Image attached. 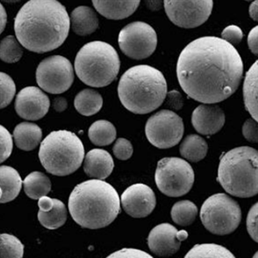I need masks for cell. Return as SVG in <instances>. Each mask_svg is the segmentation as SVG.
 Returning a JSON list of instances; mask_svg holds the SVG:
<instances>
[{
  "instance_id": "obj_28",
  "label": "cell",
  "mask_w": 258,
  "mask_h": 258,
  "mask_svg": "<svg viewBox=\"0 0 258 258\" xmlns=\"http://www.w3.org/2000/svg\"><path fill=\"white\" fill-rule=\"evenodd\" d=\"M89 138L98 147L109 146L116 138V129L109 120H97L89 129Z\"/></svg>"
},
{
  "instance_id": "obj_8",
  "label": "cell",
  "mask_w": 258,
  "mask_h": 258,
  "mask_svg": "<svg viewBox=\"0 0 258 258\" xmlns=\"http://www.w3.org/2000/svg\"><path fill=\"white\" fill-rule=\"evenodd\" d=\"M201 220L211 233L223 236L238 228L242 220V212L238 203L227 195L215 194L203 203Z\"/></svg>"
},
{
  "instance_id": "obj_34",
  "label": "cell",
  "mask_w": 258,
  "mask_h": 258,
  "mask_svg": "<svg viewBox=\"0 0 258 258\" xmlns=\"http://www.w3.org/2000/svg\"><path fill=\"white\" fill-rule=\"evenodd\" d=\"M13 141L9 131L0 125V164L6 161L12 153Z\"/></svg>"
},
{
  "instance_id": "obj_18",
  "label": "cell",
  "mask_w": 258,
  "mask_h": 258,
  "mask_svg": "<svg viewBox=\"0 0 258 258\" xmlns=\"http://www.w3.org/2000/svg\"><path fill=\"white\" fill-rule=\"evenodd\" d=\"M38 220L41 226L55 230L63 226L68 219V210L61 201L41 197L38 202Z\"/></svg>"
},
{
  "instance_id": "obj_22",
  "label": "cell",
  "mask_w": 258,
  "mask_h": 258,
  "mask_svg": "<svg viewBox=\"0 0 258 258\" xmlns=\"http://www.w3.org/2000/svg\"><path fill=\"white\" fill-rule=\"evenodd\" d=\"M15 144L23 151H32L38 147L42 137V131L38 125L32 122H21L13 132Z\"/></svg>"
},
{
  "instance_id": "obj_15",
  "label": "cell",
  "mask_w": 258,
  "mask_h": 258,
  "mask_svg": "<svg viewBox=\"0 0 258 258\" xmlns=\"http://www.w3.org/2000/svg\"><path fill=\"white\" fill-rule=\"evenodd\" d=\"M188 238L186 231H178L171 224L162 223L150 232L147 243L152 252L159 256H170L177 252L181 242Z\"/></svg>"
},
{
  "instance_id": "obj_33",
  "label": "cell",
  "mask_w": 258,
  "mask_h": 258,
  "mask_svg": "<svg viewBox=\"0 0 258 258\" xmlns=\"http://www.w3.org/2000/svg\"><path fill=\"white\" fill-rule=\"evenodd\" d=\"M15 94L14 80L8 74L0 72V109L9 105Z\"/></svg>"
},
{
  "instance_id": "obj_4",
  "label": "cell",
  "mask_w": 258,
  "mask_h": 258,
  "mask_svg": "<svg viewBox=\"0 0 258 258\" xmlns=\"http://www.w3.org/2000/svg\"><path fill=\"white\" fill-rule=\"evenodd\" d=\"M167 94V83L160 71L139 64L120 78L118 96L120 103L134 114H148L158 109Z\"/></svg>"
},
{
  "instance_id": "obj_9",
  "label": "cell",
  "mask_w": 258,
  "mask_h": 258,
  "mask_svg": "<svg viewBox=\"0 0 258 258\" xmlns=\"http://www.w3.org/2000/svg\"><path fill=\"white\" fill-rule=\"evenodd\" d=\"M157 187L170 197H180L190 191L195 182V172L188 162L179 158L159 160L155 172Z\"/></svg>"
},
{
  "instance_id": "obj_42",
  "label": "cell",
  "mask_w": 258,
  "mask_h": 258,
  "mask_svg": "<svg viewBox=\"0 0 258 258\" xmlns=\"http://www.w3.org/2000/svg\"><path fill=\"white\" fill-rule=\"evenodd\" d=\"M68 101L64 97H57L53 100V108L55 111L63 112L68 108Z\"/></svg>"
},
{
  "instance_id": "obj_24",
  "label": "cell",
  "mask_w": 258,
  "mask_h": 258,
  "mask_svg": "<svg viewBox=\"0 0 258 258\" xmlns=\"http://www.w3.org/2000/svg\"><path fill=\"white\" fill-rule=\"evenodd\" d=\"M258 62L255 61L249 68L243 82V102L245 109L252 116L253 120L257 121V73Z\"/></svg>"
},
{
  "instance_id": "obj_23",
  "label": "cell",
  "mask_w": 258,
  "mask_h": 258,
  "mask_svg": "<svg viewBox=\"0 0 258 258\" xmlns=\"http://www.w3.org/2000/svg\"><path fill=\"white\" fill-rule=\"evenodd\" d=\"M23 181L18 170L11 166H0V189L2 198L0 203H7L16 199L20 193Z\"/></svg>"
},
{
  "instance_id": "obj_26",
  "label": "cell",
  "mask_w": 258,
  "mask_h": 258,
  "mask_svg": "<svg viewBox=\"0 0 258 258\" xmlns=\"http://www.w3.org/2000/svg\"><path fill=\"white\" fill-rule=\"evenodd\" d=\"M23 184L27 197L33 200H39L41 197H47L52 188L48 176L40 171H34L29 174L24 179Z\"/></svg>"
},
{
  "instance_id": "obj_44",
  "label": "cell",
  "mask_w": 258,
  "mask_h": 258,
  "mask_svg": "<svg viewBox=\"0 0 258 258\" xmlns=\"http://www.w3.org/2000/svg\"><path fill=\"white\" fill-rule=\"evenodd\" d=\"M257 1H255V2H253L250 6H249V16H250V18H252L254 21L258 20V16H257Z\"/></svg>"
},
{
  "instance_id": "obj_25",
  "label": "cell",
  "mask_w": 258,
  "mask_h": 258,
  "mask_svg": "<svg viewBox=\"0 0 258 258\" xmlns=\"http://www.w3.org/2000/svg\"><path fill=\"white\" fill-rule=\"evenodd\" d=\"M102 96L96 91L85 89L78 93L74 99V106L77 111L85 116L97 114L103 107Z\"/></svg>"
},
{
  "instance_id": "obj_10",
  "label": "cell",
  "mask_w": 258,
  "mask_h": 258,
  "mask_svg": "<svg viewBox=\"0 0 258 258\" xmlns=\"http://www.w3.org/2000/svg\"><path fill=\"white\" fill-rule=\"evenodd\" d=\"M184 133V125L178 114L163 109L152 115L146 125V135L151 144L167 149L178 144Z\"/></svg>"
},
{
  "instance_id": "obj_13",
  "label": "cell",
  "mask_w": 258,
  "mask_h": 258,
  "mask_svg": "<svg viewBox=\"0 0 258 258\" xmlns=\"http://www.w3.org/2000/svg\"><path fill=\"white\" fill-rule=\"evenodd\" d=\"M164 5L169 19L176 26L185 29L197 28L204 24L211 15L214 7L212 0H166Z\"/></svg>"
},
{
  "instance_id": "obj_38",
  "label": "cell",
  "mask_w": 258,
  "mask_h": 258,
  "mask_svg": "<svg viewBox=\"0 0 258 258\" xmlns=\"http://www.w3.org/2000/svg\"><path fill=\"white\" fill-rule=\"evenodd\" d=\"M106 258H153L152 255L141 249L125 248L114 251Z\"/></svg>"
},
{
  "instance_id": "obj_14",
  "label": "cell",
  "mask_w": 258,
  "mask_h": 258,
  "mask_svg": "<svg viewBox=\"0 0 258 258\" xmlns=\"http://www.w3.org/2000/svg\"><path fill=\"white\" fill-rule=\"evenodd\" d=\"M120 203L126 214L133 218H145L155 209L156 196L149 186L143 183L132 185L124 191Z\"/></svg>"
},
{
  "instance_id": "obj_31",
  "label": "cell",
  "mask_w": 258,
  "mask_h": 258,
  "mask_svg": "<svg viewBox=\"0 0 258 258\" xmlns=\"http://www.w3.org/2000/svg\"><path fill=\"white\" fill-rule=\"evenodd\" d=\"M24 54V50L18 39L8 35L0 41V59L6 63L19 61Z\"/></svg>"
},
{
  "instance_id": "obj_37",
  "label": "cell",
  "mask_w": 258,
  "mask_h": 258,
  "mask_svg": "<svg viewBox=\"0 0 258 258\" xmlns=\"http://www.w3.org/2000/svg\"><path fill=\"white\" fill-rule=\"evenodd\" d=\"M257 210L258 204L255 203L249 210L247 216L246 225L247 231L249 232L250 238L255 242L258 241L257 236Z\"/></svg>"
},
{
  "instance_id": "obj_39",
  "label": "cell",
  "mask_w": 258,
  "mask_h": 258,
  "mask_svg": "<svg viewBox=\"0 0 258 258\" xmlns=\"http://www.w3.org/2000/svg\"><path fill=\"white\" fill-rule=\"evenodd\" d=\"M257 121L249 118L245 120L243 126V137L251 143H257Z\"/></svg>"
},
{
  "instance_id": "obj_45",
  "label": "cell",
  "mask_w": 258,
  "mask_h": 258,
  "mask_svg": "<svg viewBox=\"0 0 258 258\" xmlns=\"http://www.w3.org/2000/svg\"><path fill=\"white\" fill-rule=\"evenodd\" d=\"M1 198H2V191L0 189V201H1Z\"/></svg>"
},
{
  "instance_id": "obj_1",
  "label": "cell",
  "mask_w": 258,
  "mask_h": 258,
  "mask_svg": "<svg viewBox=\"0 0 258 258\" xmlns=\"http://www.w3.org/2000/svg\"><path fill=\"white\" fill-rule=\"evenodd\" d=\"M243 71V60L234 46L216 36H204L190 42L181 52L176 64L183 91L206 104L231 97L238 90Z\"/></svg>"
},
{
  "instance_id": "obj_2",
  "label": "cell",
  "mask_w": 258,
  "mask_h": 258,
  "mask_svg": "<svg viewBox=\"0 0 258 258\" xmlns=\"http://www.w3.org/2000/svg\"><path fill=\"white\" fill-rule=\"evenodd\" d=\"M70 18L56 0H30L15 18L16 36L23 47L37 53L58 48L68 38Z\"/></svg>"
},
{
  "instance_id": "obj_5",
  "label": "cell",
  "mask_w": 258,
  "mask_h": 258,
  "mask_svg": "<svg viewBox=\"0 0 258 258\" xmlns=\"http://www.w3.org/2000/svg\"><path fill=\"white\" fill-rule=\"evenodd\" d=\"M258 153L252 147L229 151L221 158L218 181L233 197L248 198L258 192Z\"/></svg>"
},
{
  "instance_id": "obj_36",
  "label": "cell",
  "mask_w": 258,
  "mask_h": 258,
  "mask_svg": "<svg viewBox=\"0 0 258 258\" xmlns=\"http://www.w3.org/2000/svg\"><path fill=\"white\" fill-rule=\"evenodd\" d=\"M243 32L238 26L230 25L225 28V30L221 33V37L224 41L228 42L229 44H238L243 39Z\"/></svg>"
},
{
  "instance_id": "obj_21",
  "label": "cell",
  "mask_w": 258,
  "mask_h": 258,
  "mask_svg": "<svg viewBox=\"0 0 258 258\" xmlns=\"http://www.w3.org/2000/svg\"><path fill=\"white\" fill-rule=\"evenodd\" d=\"M70 24L74 33L79 35H88L96 31L99 20L96 12L88 6H79L71 14Z\"/></svg>"
},
{
  "instance_id": "obj_35",
  "label": "cell",
  "mask_w": 258,
  "mask_h": 258,
  "mask_svg": "<svg viewBox=\"0 0 258 258\" xmlns=\"http://www.w3.org/2000/svg\"><path fill=\"white\" fill-rule=\"evenodd\" d=\"M133 152L134 148L132 144L126 139H118L113 147L114 155L120 160H127L130 159L132 157Z\"/></svg>"
},
{
  "instance_id": "obj_7",
  "label": "cell",
  "mask_w": 258,
  "mask_h": 258,
  "mask_svg": "<svg viewBox=\"0 0 258 258\" xmlns=\"http://www.w3.org/2000/svg\"><path fill=\"white\" fill-rule=\"evenodd\" d=\"M85 158V147L78 136L68 130L50 133L41 141L39 159L47 172L64 176L75 172Z\"/></svg>"
},
{
  "instance_id": "obj_41",
  "label": "cell",
  "mask_w": 258,
  "mask_h": 258,
  "mask_svg": "<svg viewBox=\"0 0 258 258\" xmlns=\"http://www.w3.org/2000/svg\"><path fill=\"white\" fill-rule=\"evenodd\" d=\"M257 35H258V27L255 26L250 30L248 35V46L250 51L252 52L255 55H257Z\"/></svg>"
},
{
  "instance_id": "obj_30",
  "label": "cell",
  "mask_w": 258,
  "mask_h": 258,
  "mask_svg": "<svg viewBox=\"0 0 258 258\" xmlns=\"http://www.w3.org/2000/svg\"><path fill=\"white\" fill-rule=\"evenodd\" d=\"M198 214V209L190 201H180L172 207L170 215L175 223L179 226H187L193 223Z\"/></svg>"
},
{
  "instance_id": "obj_17",
  "label": "cell",
  "mask_w": 258,
  "mask_h": 258,
  "mask_svg": "<svg viewBox=\"0 0 258 258\" xmlns=\"http://www.w3.org/2000/svg\"><path fill=\"white\" fill-rule=\"evenodd\" d=\"M225 113L214 104H203L192 114V124L201 135H213L220 131L225 124Z\"/></svg>"
},
{
  "instance_id": "obj_11",
  "label": "cell",
  "mask_w": 258,
  "mask_h": 258,
  "mask_svg": "<svg viewBox=\"0 0 258 258\" xmlns=\"http://www.w3.org/2000/svg\"><path fill=\"white\" fill-rule=\"evenodd\" d=\"M35 77L43 91L51 94H60L68 91L74 83V68L66 57L50 56L39 64Z\"/></svg>"
},
{
  "instance_id": "obj_29",
  "label": "cell",
  "mask_w": 258,
  "mask_h": 258,
  "mask_svg": "<svg viewBox=\"0 0 258 258\" xmlns=\"http://www.w3.org/2000/svg\"><path fill=\"white\" fill-rule=\"evenodd\" d=\"M184 258H236L226 247L216 243L196 244Z\"/></svg>"
},
{
  "instance_id": "obj_32",
  "label": "cell",
  "mask_w": 258,
  "mask_h": 258,
  "mask_svg": "<svg viewBox=\"0 0 258 258\" xmlns=\"http://www.w3.org/2000/svg\"><path fill=\"white\" fill-rule=\"evenodd\" d=\"M24 246L13 235L0 234V258H23Z\"/></svg>"
},
{
  "instance_id": "obj_40",
  "label": "cell",
  "mask_w": 258,
  "mask_h": 258,
  "mask_svg": "<svg viewBox=\"0 0 258 258\" xmlns=\"http://www.w3.org/2000/svg\"><path fill=\"white\" fill-rule=\"evenodd\" d=\"M166 96L168 97V105L176 110L182 109L183 101H182V95L180 94V92L176 91H170L166 94Z\"/></svg>"
},
{
  "instance_id": "obj_46",
  "label": "cell",
  "mask_w": 258,
  "mask_h": 258,
  "mask_svg": "<svg viewBox=\"0 0 258 258\" xmlns=\"http://www.w3.org/2000/svg\"><path fill=\"white\" fill-rule=\"evenodd\" d=\"M257 253H255V255H254V256H253V258H257Z\"/></svg>"
},
{
  "instance_id": "obj_3",
  "label": "cell",
  "mask_w": 258,
  "mask_h": 258,
  "mask_svg": "<svg viewBox=\"0 0 258 258\" xmlns=\"http://www.w3.org/2000/svg\"><path fill=\"white\" fill-rule=\"evenodd\" d=\"M68 208L71 216L80 226L103 228L120 214V197L108 182L92 179L77 185L71 193Z\"/></svg>"
},
{
  "instance_id": "obj_20",
  "label": "cell",
  "mask_w": 258,
  "mask_h": 258,
  "mask_svg": "<svg viewBox=\"0 0 258 258\" xmlns=\"http://www.w3.org/2000/svg\"><path fill=\"white\" fill-rule=\"evenodd\" d=\"M93 6L104 18L112 20H120L135 13L140 6V1H99L93 0Z\"/></svg>"
},
{
  "instance_id": "obj_19",
  "label": "cell",
  "mask_w": 258,
  "mask_h": 258,
  "mask_svg": "<svg viewBox=\"0 0 258 258\" xmlns=\"http://www.w3.org/2000/svg\"><path fill=\"white\" fill-rule=\"evenodd\" d=\"M114 167L113 158L105 150H91L85 155L84 170L91 178L97 180L107 178L110 176Z\"/></svg>"
},
{
  "instance_id": "obj_12",
  "label": "cell",
  "mask_w": 258,
  "mask_h": 258,
  "mask_svg": "<svg viewBox=\"0 0 258 258\" xmlns=\"http://www.w3.org/2000/svg\"><path fill=\"white\" fill-rule=\"evenodd\" d=\"M118 42L120 50L129 58L144 59L154 53L158 38L151 25L143 22H134L120 30Z\"/></svg>"
},
{
  "instance_id": "obj_43",
  "label": "cell",
  "mask_w": 258,
  "mask_h": 258,
  "mask_svg": "<svg viewBox=\"0 0 258 258\" xmlns=\"http://www.w3.org/2000/svg\"><path fill=\"white\" fill-rule=\"evenodd\" d=\"M6 24H7V14L2 4H0V35L5 30Z\"/></svg>"
},
{
  "instance_id": "obj_27",
  "label": "cell",
  "mask_w": 258,
  "mask_h": 258,
  "mask_svg": "<svg viewBox=\"0 0 258 258\" xmlns=\"http://www.w3.org/2000/svg\"><path fill=\"white\" fill-rule=\"evenodd\" d=\"M207 141L197 135H189L180 146V153L184 159L191 162L203 160L208 153Z\"/></svg>"
},
{
  "instance_id": "obj_16",
  "label": "cell",
  "mask_w": 258,
  "mask_h": 258,
  "mask_svg": "<svg viewBox=\"0 0 258 258\" xmlns=\"http://www.w3.org/2000/svg\"><path fill=\"white\" fill-rule=\"evenodd\" d=\"M49 107L48 97L41 89L35 86L25 87L16 97V112L25 120H40L47 114Z\"/></svg>"
},
{
  "instance_id": "obj_6",
  "label": "cell",
  "mask_w": 258,
  "mask_h": 258,
  "mask_svg": "<svg viewBox=\"0 0 258 258\" xmlns=\"http://www.w3.org/2000/svg\"><path fill=\"white\" fill-rule=\"evenodd\" d=\"M120 66L116 50L109 43L100 41L84 45L74 62L79 79L85 85L97 88L110 85L117 77Z\"/></svg>"
}]
</instances>
